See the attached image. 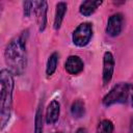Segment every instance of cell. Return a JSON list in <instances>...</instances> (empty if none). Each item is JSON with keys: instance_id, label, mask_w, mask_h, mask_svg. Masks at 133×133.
<instances>
[{"instance_id": "cell-1", "label": "cell", "mask_w": 133, "mask_h": 133, "mask_svg": "<svg viewBox=\"0 0 133 133\" xmlns=\"http://www.w3.org/2000/svg\"><path fill=\"white\" fill-rule=\"evenodd\" d=\"M4 57L8 70L15 75H22L27 65L25 41L22 37L11 39L5 48Z\"/></svg>"}, {"instance_id": "cell-2", "label": "cell", "mask_w": 133, "mask_h": 133, "mask_svg": "<svg viewBox=\"0 0 133 133\" xmlns=\"http://www.w3.org/2000/svg\"><path fill=\"white\" fill-rule=\"evenodd\" d=\"M0 85H1V103H0V116L1 129L3 130L7 125L12 106V90H14V77L9 70H1L0 72Z\"/></svg>"}, {"instance_id": "cell-3", "label": "cell", "mask_w": 133, "mask_h": 133, "mask_svg": "<svg viewBox=\"0 0 133 133\" xmlns=\"http://www.w3.org/2000/svg\"><path fill=\"white\" fill-rule=\"evenodd\" d=\"M131 86L132 85L129 83H119L114 85L111 90L104 97V106H111L116 103H126L130 97Z\"/></svg>"}, {"instance_id": "cell-4", "label": "cell", "mask_w": 133, "mask_h": 133, "mask_svg": "<svg viewBox=\"0 0 133 133\" xmlns=\"http://www.w3.org/2000/svg\"><path fill=\"white\" fill-rule=\"evenodd\" d=\"M92 36V26L89 23L80 24L73 33V43L78 47L86 46Z\"/></svg>"}, {"instance_id": "cell-5", "label": "cell", "mask_w": 133, "mask_h": 133, "mask_svg": "<svg viewBox=\"0 0 133 133\" xmlns=\"http://www.w3.org/2000/svg\"><path fill=\"white\" fill-rule=\"evenodd\" d=\"M123 22H124V18L121 14L112 15L108 19L107 26H106V33L110 36L118 35L123 29Z\"/></svg>"}, {"instance_id": "cell-6", "label": "cell", "mask_w": 133, "mask_h": 133, "mask_svg": "<svg viewBox=\"0 0 133 133\" xmlns=\"http://www.w3.org/2000/svg\"><path fill=\"white\" fill-rule=\"evenodd\" d=\"M114 71V58L111 52H105L103 57V83L110 82Z\"/></svg>"}, {"instance_id": "cell-7", "label": "cell", "mask_w": 133, "mask_h": 133, "mask_svg": "<svg viewBox=\"0 0 133 133\" xmlns=\"http://www.w3.org/2000/svg\"><path fill=\"white\" fill-rule=\"evenodd\" d=\"M34 11L36 16V22L38 25L39 31H43L47 24V10H48V3L46 1H37L34 2Z\"/></svg>"}, {"instance_id": "cell-8", "label": "cell", "mask_w": 133, "mask_h": 133, "mask_svg": "<svg viewBox=\"0 0 133 133\" xmlns=\"http://www.w3.org/2000/svg\"><path fill=\"white\" fill-rule=\"evenodd\" d=\"M83 61L79 56L72 55L65 61V70L71 75H77L83 70Z\"/></svg>"}, {"instance_id": "cell-9", "label": "cell", "mask_w": 133, "mask_h": 133, "mask_svg": "<svg viewBox=\"0 0 133 133\" xmlns=\"http://www.w3.org/2000/svg\"><path fill=\"white\" fill-rule=\"evenodd\" d=\"M59 112H60V105L57 101L53 100L47 108L46 112V122L48 125H53L57 122L59 117Z\"/></svg>"}, {"instance_id": "cell-10", "label": "cell", "mask_w": 133, "mask_h": 133, "mask_svg": "<svg viewBox=\"0 0 133 133\" xmlns=\"http://www.w3.org/2000/svg\"><path fill=\"white\" fill-rule=\"evenodd\" d=\"M101 4H102V1H91V0L83 1L80 5L79 11L81 15L88 17V16L92 15Z\"/></svg>"}, {"instance_id": "cell-11", "label": "cell", "mask_w": 133, "mask_h": 133, "mask_svg": "<svg viewBox=\"0 0 133 133\" xmlns=\"http://www.w3.org/2000/svg\"><path fill=\"white\" fill-rule=\"evenodd\" d=\"M66 11V3L64 2H58L56 5V11H55V18H54V28L59 29L61 26V23L63 21L64 15Z\"/></svg>"}, {"instance_id": "cell-12", "label": "cell", "mask_w": 133, "mask_h": 133, "mask_svg": "<svg viewBox=\"0 0 133 133\" xmlns=\"http://www.w3.org/2000/svg\"><path fill=\"white\" fill-rule=\"evenodd\" d=\"M71 112L73 114L74 117L76 118H80L84 115L85 113V106H84V103L81 101V100H76L72 106H71Z\"/></svg>"}, {"instance_id": "cell-13", "label": "cell", "mask_w": 133, "mask_h": 133, "mask_svg": "<svg viewBox=\"0 0 133 133\" xmlns=\"http://www.w3.org/2000/svg\"><path fill=\"white\" fill-rule=\"evenodd\" d=\"M58 63V53L54 52L50 55L48 62H47V68H46V74L47 76H51L54 74V72L56 71V66Z\"/></svg>"}, {"instance_id": "cell-14", "label": "cell", "mask_w": 133, "mask_h": 133, "mask_svg": "<svg viewBox=\"0 0 133 133\" xmlns=\"http://www.w3.org/2000/svg\"><path fill=\"white\" fill-rule=\"evenodd\" d=\"M34 133H43V104L38 106L35 113Z\"/></svg>"}, {"instance_id": "cell-15", "label": "cell", "mask_w": 133, "mask_h": 133, "mask_svg": "<svg viewBox=\"0 0 133 133\" xmlns=\"http://www.w3.org/2000/svg\"><path fill=\"white\" fill-rule=\"evenodd\" d=\"M97 133H113V124L109 119H103L97 127Z\"/></svg>"}, {"instance_id": "cell-16", "label": "cell", "mask_w": 133, "mask_h": 133, "mask_svg": "<svg viewBox=\"0 0 133 133\" xmlns=\"http://www.w3.org/2000/svg\"><path fill=\"white\" fill-rule=\"evenodd\" d=\"M34 4V2H30V1H26L23 3L24 6V16L25 17H29L31 15L32 11V5Z\"/></svg>"}, {"instance_id": "cell-17", "label": "cell", "mask_w": 133, "mask_h": 133, "mask_svg": "<svg viewBox=\"0 0 133 133\" xmlns=\"http://www.w3.org/2000/svg\"><path fill=\"white\" fill-rule=\"evenodd\" d=\"M129 99H130L131 105H132V107H133V85L131 86V90H130V97H129Z\"/></svg>"}, {"instance_id": "cell-18", "label": "cell", "mask_w": 133, "mask_h": 133, "mask_svg": "<svg viewBox=\"0 0 133 133\" xmlns=\"http://www.w3.org/2000/svg\"><path fill=\"white\" fill-rule=\"evenodd\" d=\"M76 133H87V130H86L85 128H79V129L76 131Z\"/></svg>"}]
</instances>
